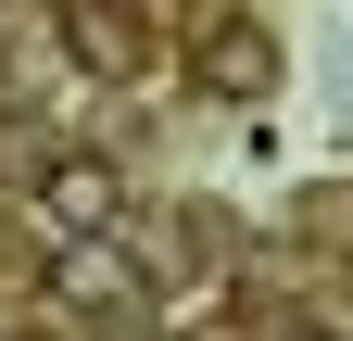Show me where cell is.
Returning <instances> with one entry per match:
<instances>
[{"label":"cell","instance_id":"cell-1","mask_svg":"<svg viewBox=\"0 0 353 341\" xmlns=\"http://www.w3.org/2000/svg\"><path fill=\"white\" fill-rule=\"evenodd\" d=\"M190 89H202V101H278V89H290V38L265 26V13L190 26Z\"/></svg>","mask_w":353,"mask_h":341},{"label":"cell","instance_id":"cell-2","mask_svg":"<svg viewBox=\"0 0 353 341\" xmlns=\"http://www.w3.org/2000/svg\"><path fill=\"white\" fill-rule=\"evenodd\" d=\"M51 304L63 316H101L114 341L152 316V278H139V253L126 240H51Z\"/></svg>","mask_w":353,"mask_h":341},{"label":"cell","instance_id":"cell-3","mask_svg":"<svg viewBox=\"0 0 353 341\" xmlns=\"http://www.w3.org/2000/svg\"><path fill=\"white\" fill-rule=\"evenodd\" d=\"M38 202L63 215V240H114V215H126V177H114L101 152H63L51 177H38Z\"/></svg>","mask_w":353,"mask_h":341},{"label":"cell","instance_id":"cell-4","mask_svg":"<svg viewBox=\"0 0 353 341\" xmlns=\"http://www.w3.org/2000/svg\"><path fill=\"white\" fill-rule=\"evenodd\" d=\"M63 51H76L88 76H139V64H152L139 0H76V13H63Z\"/></svg>","mask_w":353,"mask_h":341},{"label":"cell","instance_id":"cell-5","mask_svg":"<svg viewBox=\"0 0 353 341\" xmlns=\"http://www.w3.org/2000/svg\"><path fill=\"white\" fill-rule=\"evenodd\" d=\"M290 341H341V329H290Z\"/></svg>","mask_w":353,"mask_h":341}]
</instances>
